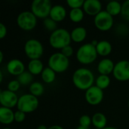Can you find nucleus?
<instances>
[{"label": "nucleus", "mask_w": 129, "mask_h": 129, "mask_svg": "<svg viewBox=\"0 0 129 129\" xmlns=\"http://www.w3.org/2000/svg\"><path fill=\"white\" fill-rule=\"evenodd\" d=\"M94 76L92 72L86 68L76 70L73 75V82L76 88L81 90H88L92 87Z\"/></svg>", "instance_id": "f257e3e1"}, {"label": "nucleus", "mask_w": 129, "mask_h": 129, "mask_svg": "<svg viewBox=\"0 0 129 129\" xmlns=\"http://www.w3.org/2000/svg\"><path fill=\"white\" fill-rule=\"evenodd\" d=\"M71 40L70 33L63 28L57 29L51 33L49 37L50 45L57 49H62L64 47L70 45Z\"/></svg>", "instance_id": "f03ea898"}, {"label": "nucleus", "mask_w": 129, "mask_h": 129, "mask_svg": "<svg viewBox=\"0 0 129 129\" xmlns=\"http://www.w3.org/2000/svg\"><path fill=\"white\" fill-rule=\"evenodd\" d=\"M96 47L91 43L82 45L76 52V58L79 62L83 64H89L93 63L98 56Z\"/></svg>", "instance_id": "7ed1b4c3"}, {"label": "nucleus", "mask_w": 129, "mask_h": 129, "mask_svg": "<svg viewBox=\"0 0 129 129\" xmlns=\"http://www.w3.org/2000/svg\"><path fill=\"white\" fill-rule=\"evenodd\" d=\"M70 61L67 57L61 52L54 53L48 59V67L55 73H63L69 67Z\"/></svg>", "instance_id": "20e7f679"}, {"label": "nucleus", "mask_w": 129, "mask_h": 129, "mask_svg": "<svg viewBox=\"0 0 129 129\" xmlns=\"http://www.w3.org/2000/svg\"><path fill=\"white\" fill-rule=\"evenodd\" d=\"M39 106V100L37 97L31 94H26L19 98L17 102V109L25 113L35 111Z\"/></svg>", "instance_id": "39448f33"}, {"label": "nucleus", "mask_w": 129, "mask_h": 129, "mask_svg": "<svg viewBox=\"0 0 129 129\" xmlns=\"http://www.w3.org/2000/svg\"><path fill=\"white\" fill-rule=\"evenodd\" d=\"M51 2L49 0H34L31 5V11L39 18H47L51 10Z\"/></svg>", "instance_id": "423d86ee"}, {"label": "nucleus", "mask_w": 129, "mask_h": 129, "mask_svg": "<svg viewBox=\"0 0 129 129\" xmlns=\"http://www.w3.org/2000/svg\"><path fill=\"white\" fill-rule=\"evenodd\" d=\"M17 23L23 30L29 31L35 28L37 23L36 17L32 11H23L17 17Z\"/></svg>", "instance_id": "0eeeda50"}, {"label": "nucleus", "mask_w": 129, "mask_h": 129, "mask_svg": "<svg viewBox=\"0 0 129 129\" xmlns=\"http://www.w3.org/2000/svg\"><path fill=\"white\" fill-rule=\"evenodd\" d=\"M24 51L31 60L39 59L43 54V46L39 40L34 39H29L25 43Z\"/></svg>", "instance_id": "6e6552de"}, {"label": "nucleus", "mask_w": 129, "mask_h": 129, "mask_svg": "<svg viewBox=\"0 0 129 129\" xmlns=\"http://www.w3.org/2000/svg\"><path fill=\"white\" fill-rule=\"evenodd\" d=\"M113 18L107 11H101L94 19L95 26L101 31H107L113 25Z\"/></svg>", "instance_id": "1a4fd4ad"}, {"label": "nucleus", "mask_w": 129, "mask_h": 129, "mask_svg": "<svg viewBox=\"0 0 129 129\" xmlns=\"http://www.w3.org/2000/svg\"><path fill=\"white\" fill-rule=\"evenodd\" d=\"M113 76L119 81H127L129 80V61L128 60H120L115 64L113 70Z\"/></svg>", "instance_id": "9d476101"}, {"label": "nucleus", "mask_w": 129, "mask_h": 129, "mask_svg": "<svg viewBox=\"0 0 129 129\" xmlns=\"http://www.w3.org/2000/svg\"><path fill=\"white\" fill-rule=\"evenodd\" d=\"M104 98V92L103 90L99 88L98 87L92 86L88 88L85 92V99L87 102L93 106L98 105L101 103Z\"/></svg>", "instance_id": "9b49d317"}, {"label": "nucleus", "mask_w": 129, "mask_h": 129, "mask_svg": "<svg viewBox=\"0 0 129 129\" xmlns=\"http://www.w3.org/2000/svg\"><path fill=\"white\" fill-rule=\"evenodd\" d=\"M18 99L15 92L9 90L2 91L0 93V103L2 107L11 109L17 105Z\"/></svg>", "instance_id": "f8f14e48"}, {"label": "nucleus", "mask_w": 129, "mask_h": 129, "mask_svg": "<svg viewBox=\"0 0 129 129\" xmlns=\"http://www.w3.org/2000/svg\"><path fill=\"white\" fill-rule=\"evenodd\" d=\"M101 8L102 5L99 0H85L83 5L85 12L94 17L102 11Z\"/></svg>", "instance_id": "ddd939ff"}, {"label": "nucleus", "mask_w": 129, "mask_h": 129, "mask_svg": "<svg viewBox=\"0 0 129 129\" xmlns=\"http://www.w3.org/2000/svg\"><path fill=\"white\" fill-rule=\"evenodd\" d=\"M8 72L14 76H20L25 71L23 63L19 59H12L7 64Z\"/></svg>", "instance_id": "4468645a"}, {"label": "nucleus", "mask_w": 129, "mask_h": 129, "mask_svg": "<svg viewBox=\"0 0 129 129\" xmlns=\"http://www.w3.org/2000/svg\"><path fill=\"white\" fill-rule=\"evenodd\" d=\"M114 67L115 65L113 60L108 58H105L99 62L98 66V70L101 73V75L108 76L113 72Z\"/></svg>", "instance_id": "2eb2a0df"}, {"label": "nucleus", "mask_w": 129, "mask_h": 129, "mask_svg": "<svg viewBox=\"0 0 129 129\" xmlns=\"http://www.w3.org/2000/svg\"><path fill=\"white\" fill-rule=\"evenodd\" d=\"M67 15V11L65 8L61 5H56L52 6L51 12H50V17L56 22H60L64 20Z\"/></svg>", "instance_id": "dca6fc26"}, {"label": "nucleus", "mask_w": 129, "mask_h": 129, "mask_svg": "<svg viewBox=\"0 0 129 129\" xmlns=\"http://www.w3.org/2000/svg\"><path fill=\"white\" fill-rule=\"evenodd\" d=\"M14 121V113L11 109L1 107H0V122L8 125Z\"/></svg>", "instance_id": "f3484780"}, {"label": "nucleus", "mask_w": 129, "mask_h": 129, "mask_svg": "<svg viewBox=\"0 0 129 129\" xmlns=\"http://www.w3.org/2000/svg\"><path fill=\"white\" fill-rule=\"evenodd\" d=\"M71 39L75 42H81L84 41L87 36V31L85 28L82 26L76 27L73 29V31L70 33Z\"/></svg>", "instance_id": "a211bd4d"}, {"label": "nucleus", "mask_w": 129, "mask_h": 129, "mask_svg": "<svg viewBox=\"0 0 129 129\" xmlns=\"http://www.w3.org/2000/svg\"><path fill=\"white\" fill-rule=\"evenodd\" d=\"M97 52L101 56H107L112 51V45L110 42L106 40H102L98 42L96 46Z\"/></svg>", "instance_id": "6ab92c4d"}, {"label": "nucleus", "mask_w": 129, "mask_h": 129, "mask_svg": "<svg viewBox=\"0 0 129 129\" xmlns=\"http://www.w3.org/2000/svg\"><path fill=\"white\" fill-rule=\"evenodd\" d=\"M43 63L39 59L31 60L28 63V70L33 75H39L43 71Z\"/></svg>", "instance_id": "aec40b11"}, {"label": "nucleus", "mask_w": 129, "mask_h": 129, "mask_svg": "<svg viewBox=\"0 0 129 129\" xmlns=\"http://www.w3.org/2000/svg\"><path fill=\"white\" fill-rule=\"evenodd\" d=\"M92 124L97 128L103 129L106 127L107 125V118L104 114L101 113H97L92 116Z\"/></svg>", "instance_id": "412c9836"}, {"label": "nucleus", "mask_w": 129, "mask_h": 129, "mask_svg": "<svg viewBox=\"0 0 129 129\" xmlns=\"http://www.w3.org/2000/svg\"><path fill=\"white\" fill-rule=\"evenodd\" d=\"M106 11L112 16L118 15L119 14H121L122 5L117 1H111L107 5Z\"/></svg>", "instance_id": "4be33fe9"}, {"label": "nucleus", "mask_w": 129, "mask_h": 129, "mask_svg": "<svg viewBox=\"0 0 129 129\" xmlns=\"http://www.w3.org/2000/svg\"><path fill=\"white\" fill-rule=\"evenodd\" d=\"M41 75H42V80L45 83H52L55 80V77H56L55 72L49 67L45 68L42 73H41Z\"/></svg>", "instance_id": "5701e85b"}, {"label": "nucleus", "mask_w": 129, "mask_h": 129, "mask_svg": "<svg viewBox=\"0 0 129 129\" xmlns=\"http://www.w3.org/2000/svg\"><path fill=\"white\" fill-rule=\"evenodd\" d=\"M29 91H30V94L34 95L35 97H39L43 94L44 87L42 83H40L39 82H36L30 85Z\"/></svg>", "instance_id": "b1692460"}, {"label": "nucleus", "mask_w": 129, "mask_h": 129, "mask_svg": "<svg viewBox=\"0 0 129 129\" xmlns=\"http://www.w3.org/2000/svg\"><path fill=\"white\" fill-rule=\"evenodd\" d=\"M84 17V12L81 8H73L70 11V18L75 23L80 22Z\"/></svg>", "instance_id": "393cba45"}, {"label": "nucleus", "mask_w": 129, "mask_h": 129, "mask_svg": "<svg viewBox=\"0 0 129 129\" xmlns=\"http://www.w3.org/2000/svg\"><path fill=\"white\" fill-rule=\"evenodd\" d=\"M110 83V79L108 76L106 75H100L96 80V86L104 90L107 88Z\"/></svg>", "instance_id": "a878e982"}, {"label": "nucleus", "mask_w": 129, "mask_h": 129, "mask_svg": "<svg viewBox=\"0 0 129 129\" xmlns=\"http://www.w3.org/2000/svg\"><path fill=\"white\" fill-rule=\"evenodd\" d=\"M33 79V74H31L29 71H24L22 74L18 76L17 81L20 82V85H26L32 82Z\"/></svg>", "instance_id": "bb28decb"}, {"label": "nucleus", "mask_w": 129, "mask_h": 129, "mask_svg": "<svg viewBox=\"0 0 129 129\" xmlns=\"http://www.w3.org/2000/svg\"><path fill=\"white\" fill-rule=\"evenodd\" d=\"M44 26L48 30L52 32L57 29V22L52 20L51 17H47L44 20Z\"/></svg>", "instance_id": "cd10ccee"}, {"label": "nucleus", "mask_w": 129, "mask_h": 129, "mask_svg": "<svg viewBox=\"0 0 129 129\" xmlns=\"http://www.w3.org/2000/svg\"><path fill=\"white\" fill-rule=\"evenodd\" d=\"M121 14L124 19L129 20V0H126L122 5Z\"/></svg>", "instance_id": "c85d7f7f"}, {"label": "nucleus", "mask_w": 129, "mask_h": 129, "mask_svg": "<svg viewBox=\"0 0 129 129\" xmlns=\"http://www.w3.org/2000/svg\"><path fill=\"white\" fill-rule=\"evenodd\" d=\"M68 5L72 8H81V7H83V5L85 3L84 0H67V1Z\"/></svg>", "instance_id": "c756f323"}, {"label": "nucleus", "mask_w": 129, "mask_h": 129, "mask_svg": "<svg viewBox=\"0 0 129 129\" xmlns=\"http://www.w3.org/2000/svg\"><path fill=\"white\" fill-rule=\"evenodd\" d=\"M91 122L92 120L88 115H83L79 119V125L83 127H89Z\"/></svg>", "instance_id": "7c9ffc66"}, {"label": "nucleus", "mask_w": 129, "mask_h": 129, "mask_svg": "<svg viewBox=\"0 0 129 129\" xmlns=\"http://www.w3.org/2000/svg\"><path fill=\"white\" fill-rule=\"evenodd\" d=\"M20 84L17 80H12L8 85V90L13 92H16L20 88Z\"/></svg>", "instance_id": "2f4dec72"}, {"label": "nucleus", "mask_w": 129, "mask_h": 129, "mask_svg": "<svg viewBox=\"0 0 129 129\" xmlns=\"http://www.w3.org/2000/svg\"><path fill=\"white\" fill-rule=\"evenodd\" d=\"M26 118V113L20 111V110H17L14 113V121H16L17 122H22L24 121Z\"/></svg>", "instance_id": "473e14b6"}, {"label": "nucleus", "mask_w": 129, "mask_h": 129, "mask_svg": "<svg viewBox=\"0 0 129 129\" xmlns=\"http://www.w3.org/2000/svg\"><path fill=\"white\" fill-rule=\"evenodd\" d=\"M61 53H62L64 56H66V57H67L72 56V54H73V47H72L70 45H67V46H66V47H64L63 48L61 49Z\"/></svg>", "instance_id": "72a5a7b5"}, {"label": "nucleus", "mask_w": 129, "mask_h": 129, "mask_svg": "<svg viewBox=\"0 0 129 129\" xmlns=\"http://www.w3.org/2000/svg\"><path fill=\"white\" fill-rule=\"evenodd\" d=\"M6 34H7L6 26L2 23H0V39H2L5 38Z\"/></svg>", "instance_id": "f704fd0d"}, {"label": "nucleus", "mask_w": 129, "mask_h": 129, "mask_svg": "<svg viewBox=\"0 0 129 129\" xmlns=\"http://www.w3.org/2000/svg\"><path fill=\"white\" fill-rule=\"evenodd\" d=\"M48 129H63L61 126L60 125H52L51 127H49Z\"/></svg>", "instance_id": "c9c22d12"}, {"label": "nucleus", "mask_w": 129, "mask_h": 129, "mask_svg": "<svg viewBox=\"0 0 129 129\" xmlns=\"http://www.w3.org/2000/svg\"><path fill=\"white\" fill-rule=\"evenodd\" d=\"M48 128H47L45 125H40L38 128H37V129H48Z\"/></svg>", "instance_id": "e433bc0d"}, {"label": "nucleus", "mask_w": 129, "mask_h": 129, "mask_svg": "<svg viewBox=\"0 0 129 129\" xmlns=\"http://www.w3.org/2000/svg\"><path fill=\"white\" fill-rule=\"evenodd\" d=\"M91 43L94 46H95V47H96V46H97V45H98V42L97 40H94V41H92Z\"/></svg>", "instance_id": "4c0bfd02"}, {"label": "nucleus", "mask_w": 129, "mask_h": 129, "mask_svg": "<svg viewBox=\"0 0 129 129\" xmlns=\"http://www.w3.org/2000/svg\"><path fill=\"white\" fill-rule=\"evenodd\" d=\"M3 61V53L2 51H0V63Z\"/></svg>", "instance_id": "58836bf2"}, {"label": "nucleus", "mask_w": 129, "mask_h": 129, "mask_svg": "<svg viewBox=\"0 0 129 129\" xmlns=\"http://www.w3.org/2000/svg\"><path fill=\"white\" fill-rule=\"evenodd\" d=\"M77 129H90L89 128V127H83V126H81V125H79Z\"/></svg>", "instance_id": "ea45409f"}, {"label": "nucleus", "mask_w": 129, "mask_h": 129, "mask_svg": "<svg viewBox=\"0 0 129 129\" xmlns=\"http://www.w3.org/2000/svg\"><path fill=\"white\" fill-rule=\"evenodd\" d=\"M2 78H3V76H2V73L0 72V82H2Z\"/></svg>", "instance_id": "a19ab883"}, {"label": "nucleus", "mask_w": 129, "mask_h": 129, "mask_svg": "<svg viewBox=\"0 0 129 129\" xmlns=\"http://www.w3.org/2000/svg\"><path fill=\"white\" fill-rule=\"evenodd\" d=\"M103 129H117L116 128H114V127H105Z\"/></svg>", "instance_id": "79ce46f5"}, {"label": "nucleus", "mask_w": 129, "mask_h": 129, "mask_svg": "<svg viewBox=\"0 0 129 129\" xmlns=\"http://www.w3.org/2000/svg\"><path fill=\"white\" fill-rule=\"evenodd\" d=\"M3 129H11V128H3Z\"/></svg>", "instance_id": "37998d69"}, {"label": "nucleus", "mask_w": 129, "mask_h": 129, "mask_svg": "<svg viewBox=\"0 0 129 129\" xmlns=\"http://www.w3.org/2000/svg\"><path fill=\"white\" fill-rule=\"evenodd\" d=\"M128 107H129V101H128Z\"/></svg>", "instance_id": "c03bdc74"}]
</instances>
